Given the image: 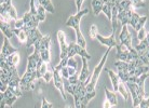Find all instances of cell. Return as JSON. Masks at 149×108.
<instances>
[{
	"instance_id": "d590c367",
	"label": "cell",
	"mask_w": 149,
	"mask_h": 108,
	"mask_svg": "<svg viewBox=\"0 0 149 108\" xmlns=\"http://www.w3.org/2000/svg\"><path fill=\"white\" fill-rule=\"evenodd\" d=\"M60 71H61V75H62V77H63L64 79H68L69 77H70V76H69V72H68L67 66H66V67H63Z\"/></svg>"
},
{
	"instance_id": "8992f818",
	"label": "cell",
	"mask_w": 149,
	"mask_h": 108,
	"mask_svg": "<svg viewBox=\"0 0 149 108\" xmlns=\"http://www.w3.org/2000/svg\"><path fill=\"white\" fill-rule=\"evenodd\" d=\"M125 86H127L131 96H132L133 107H138L141 102L143 101V98L145 97V91L141 89L137 83H134V82H127Z\"/></svg>"
},
{
	"instance_id": "ba28073f",
	"label": "cell",
	"mask_w": 149,
	"mask_h": 108,
	"mask_svg": "<svg viewBox=\"0 0 149 108\" xmlns=\"http://www.w3.org/2000/svg\"><path fill=\"white\" fill-rule=\"evenodd\" d=\"M74 55H79L81 57H84L86 60H91L92 56L90 55L89 53L86 51V49L82 48L81 45H79L77 42H72L68 45V52H67V57H74Z\"/></svg>"
},
{
	"instance_id": "9c48e42d",
	"label": "cell",
	"mask_w": 149,
	"mask_h": 108,
	"mask_svg": "<svg viewBox=\"0 0 149 108\" xmlns=\"http://www.w3.org/2000/svg\"><path fill=\"white\" fill-rule=\"evenodd\" d=\"M23 21H24V28L23 29L28 30V29H33V28H38V25H39V19H38L37 14L35 13H31L30 11L26 12L25 14L23 15Z\"/></svg>"
},
{
	"instance_id": "ee69618b",
	"label": "cell",
	"mask_w": 149,
	"mask_h": 108,
	"mask_svg": "<svg viewBox=\"0 0 149 108\" xmlns=\"http://www.w3.org/2000/svg\"><path fill=\"white\" fill-rule=\"evenodd\" d=\"M115 3H118V2H121V1H123V0H112Z\"/></svg>"
},
{
	"instance_id": "9a60e30c",
	"label": "cell",
	"mask_w": 149,
	"mask_h": 108,
	"mask_svg": "<svg viewBox=\"0 0 149 108\" xmlns=\"http://www.w3.org/2000/svg\"><path fill=\"white\" fill-rule=\"evenodd\" d=\"M56 36H57V41H58V45H60V49H61V53H60L61 60L68 59L67 52H68V45H69L66 43V35H65V33H64L63 30H58Z\"/></svg>"
},
{
	"instance_id": "5bb4252c",
	"label": "cell",
	"mask_w": 149,
	"mask_h": 108,
	"mask_svg": "<svg viewBox=\"0 0 149 108\" xmlns=\"http://www.w3.org/2000/svg\"><path fill=\"white\" fill-rule=\"evenodd\" d=\"M119 40H120V43L125 45L130 51H135V48L132 47V36H131L130 31L127 29V25L122 26L121 33L119 35Z\"/></svg>"
},
{
	"instance_id": "277c9868",
	"label": "cell",
	"mask_w": 149,
	"mask_h": 108,
	"mask_svg": "<svg viewBox=\"0 0 149 108\" xmlns=\"http://www.w3.org/2000/svg\"><path fill=\"white\" fill-rule=\"evenodd\" d=\"M117 54H116V57L118 59V61H123V62H133V61L139 60V55H138L137 51H130L129 49L125 47L122 43H118L117 47Z\"/></svg>"
},
{
	"instance_id": "83f0119b",
	"label": "cell",
	"mask_w": 149,
	"mask_h": 108,
	"mask_svg": "<svg viewBox=\"0 0 149 108\" xmlns=\"http://www.w3.org/2000/svg\"><path fill=\"white\" fill-rule=\"evenodd\" d=\"M0 59H1V57H0ZM4 60H6V62H7L10 66H14V67H16V66H17V64L19 63V52L13 53L12 55H10L9 57L4 59Z\"/></svg>"
},
{
	"instance_id": "52a82bcc",
	"label": "cell",
	"mask_w": 149,
	"mask_h": 108,
	"mask_svg": "<svg viewBox=\"0 0 149 108\" xmlns=\"http://www.w3.org/2000/svg\"><path fill=\"white\" fill-rule=\"evenodd\" d=\"M0 15H1V21L2 22L11 23V21L19 20L17 17V12L13 7V4H7V6H0Z\"/></svg>"
},
{
	"instance_id": "5b68a950",
	"label": "cell",
	"mask_w": 149,
	"mask_h": 108,
	"mask_svg": "<svg viewBox=\"0 0 149 108\" xmlns=\"http://www.w3.org/2000/svg\"><path fill=\"white\" fill-rule=\"evenodd\" d=\"M37 80H39L37 70L25 71V74L22 76L21 82H19L21 90H23V91H31V90H34Z\"/></svg>"
},
{
	"instance_id": "8d00e7d4",
	"label": "cell",
	"mask_w": 149,
	"mask_h": 108,
	"mask_svg": "<svg viewBox=\"0 0 149 108\" xmlns=\"http://www.w3.org/2000/svg\"><path fill=\"white\" fill-rule=\"evenodd\" d=\"M132 1V3H133V7L134 8H141V7H144L145 3L143 2L144 0H131Z\"/></svg>"
},
{
	"instance_id": "b9f144b4",
	"label": "cell",
	"mask_w": 149,
	"mask_h": 108,
	"mask_svg": "<svg viewBox=\"0 0 149 108\" xmlns=\"http://www.w3.org/2000/svg\"><path fill=\"white\" fill-rule=\"evenodd\" d=\"M103 108H112V105L109 103V101L105 100L104 103H103Z\"/></svg>"
},
{
	"instance_id": "484cf974",
	"label": "cell",
	"mask_w": 149,
	"mask_h": 108,
	"mask_svg": "<svg viewBox=\"0 0 149 108\" xmlns=\"http://www.w3.org/2000/svg\"><path fill=\"white\" fill-rule=\"evenodd\" d=\"M104 4L105 3L103 2V0H92V8H93V13L95 16H97L103 11Z\"/></svg>"
},
{
	"instance_id": "7a4b0ae2",
	"label": "cell",
	"mask_w": 149,
	"mask_h": 108,
	"mask_svg": "<svg viewBox=\"0 0 149 108\" xmlns=\"http://www.w3.org/2000/svg\"><path fill=\"white\" fill-rule=\"evenodd\" d=\"M111 51V49L108 48L107 49V51L105 53L103 57H102L101 62L97 64V66L94 68V70L92 71V76H91V79H90V81L88 82V84L86 86V92L88 93H92V92H95V86L97 84V81H98V78H100V76H101V72L103 70V68H104L105 64L107 62V59H108V54L110 53Z\"/></svg>"
},
{
	"instance_id": "d6986e66",
	"label": "cell",
	"mask_w": 149,
	"mask_h": 108,
	"mask_svg": "<svg viewBox=\"0 0 149 108\" xmlns=\"http://www.w3.org/2000/svg\"><path fill=\"white\" fill-rule=\"evenodd\" d=\"M19 52V50L14 47H12L11 43L9 42V38L4 37L3 38V45H2V49H1V55L0 57L1 59H7L10 55H12L13 53Z\"/></svg>"
},
{
	"instance_id": "f546056e",
	"label": "cell",
	"mask_w": 149,
	"mask_h": 108,
	"mask_svg": "<svg viewBox=\"0 0 149 108\" xmlns=\"http://www.w3.org/2000/svg\"><path fill=\"white\" fill-rule=\"evenodd\" d=\"M118 92L122 95L124 101H127V100H129V90H127L124 82L121 81V83H120V86H119V89H118Z\"/></svg>"
},
{
	"instance_id": "60d3db41",
	"label": "cell",
	"mask_w": 149,
	"mask_h": 108,
	"mask_svg": "<svg viewBox=\"0 0 149 108\" xmlns=\"http://www.w3.org/2000/svg\"><path fill=\"white\" fill-rule=\"evenodd\" d=\"M74 1H76V8H77V12H80V11H81L82 3H83V1H84V0H74Z\"/></svg>"
},
{
	"instance_id": "f1b7e54d",
	"label": "cell",
	"mask_w": 149,
	"mask_h": 108,
	"mask_svg": "<svg viewBox=\"0 0 149 108\" xmlns=\"http://www.w3.org/2000/svg\"><path fill=\"white\" fill-rule=\"evenodd\" d=\"M38 2H39V6H42L48 12L54 13L55 10H54V7H53L51 0H38Z\"/></svg>"
},
{
	"instance_id": "4dcf8cb0",
	"label": "cell",
	"mask_w": 149,
	"mask_h": 108,
	"mask_svg": "<svg viewBox=\"0 0 149 108\" xmlns=\"http://www.w3.org/2000/svg\"><path fill=\"white\" fill-rule=\"evenodd\" d=\"M37 16L40 22H43L47 19V10L42 6H38L37 8Z\"/></svg>"
},
{
	"instance_id": "8fae6325",
	"label": "cell",
	"mask_w": 149,
	"mask_h": 108,
	"mask_svg": "<svg viewBox=\"0 0 149 108\" xmlns=\"http://www.w3.org/2000/svg\"><path fill=\"white\" fill-rule=\"evenodd\" d=\"M19 96L15 95L11 90L8 88L4 92H1V103H0V106L1 108H4L6 106H12L15 102L17 101Z\"/></svg>"
},
{
	"instance_id": "e0dca14e",
	"label": "cell",
	"mask_w": 149,
	"mask_h": 108,
	"mask_svg": "<svg viewBox=\"0 0 149 108\" xmlns=\"http://www.w3.org/2000/svg\"><path fill=\"white\" fill-rule=\"evenodd\" d=\"M27 31V43L26 47L30 48L31 45H34L37 41L41 40L43 38V35L40 33V30L38 28H33V29H28Z\"/></svg>"
},
{
	"instance_id": "2e32d148",
	"label": "cell",
	"mask_w": 149,
	"mask_h": 108,
	"mask_svg": "<svg viewBox=\"0 0 149 108\" xmlns=\"http://www.w3.org/2000/svg\"><path fill=\"white\" fill-rule=\"evenodd\" d=\"M96 39L100 41L103 45H107V47L110 49L116 48L117 45H118L117 41H116V28H112L111 34H110V36H108V37H104V36H102V35L97 34Z\"/></svg>"
},
{
	"instance_id": "603a6c76",
	"label": "cell",
	"mask_w": 149,
	"mask_h": 108,
	"mask_svg": "<svg viewBox=\"0 0 149 108\" xmlns=\"http://www.w3.org/2000/svg\"><path fill=\"white\" fill-rule=\"evenodd\" d=\"M13 33L17 37L19 41L21 43L26 45L27 43V31L25 29H17V28H13Z\"/></svg>"
},
{
	"instance_id": "7c38bea8",
	"label": "cell",
	"mask_w": 149,
	"mask_h": 108,
	"mask_svg": "<svg viewBox=\"0 0 149 108\" xmlns=\"http://www.w3.org/2000/svg\"><path fill=\"white\" fill-rule=\"evenodd\" d=\"M53 70V82H54V86L60 91L61 95L63 97L64 101H66V95H65V86H64L63 77L61 75L60 70H56L55 68H52Z\"/></svg>"
},
{
	"instance_id": "74e56055",
	"label": "cell",
	"mask_w": 149,
	"mask_h": 108,
	"mask_svg": "<svg viewBox=\"0 0 149 108\" xmlns=\"http://www.w3.org/2000/svg\"><path fill=\"white\" fill-rule=\"evenodd\" d=\"M139 108H149V97L147 98H143V101L141 102V104L138 106Z\"/></svg>"
},
{
	"instance_id": "6da1fadb",
	"label": "cell",
	"mask_w": 149,
	"mask_h": 108,
	"mask_svg": "<svg viewBox=\"0 0 149 108\" xmlns=\"http://www.w3.org/2000/svg\"><path fill=\"white\" fill-rule=\"evenodd\" d=\"M89 13V9H84V10H81L80 12H77L74 15H71L68 17V20L66 21L65 25L68 27H72L76 31V37H77V43L79 45H81L82 48H86V41L82 35L81 30H80V22H81V19Z\"/></svg>"
},
{
	"instance_id": "30bf717a",
	"label": "cell",
	"mask_w": 149,
	"mask_h": 108,
	"mask_svg": "<svg viewBox=\"0 0 149 108\" xmlns=\"http://www.w3.org/2000/svg\"><path fill=\"white\" fill-rule=\"evenodd\" d=\"M41 61H42V59H41V56H40L39 50L35 49L34 53L27 57L26 71H36L38 66H39V64L41 63Z\"/></svg>"
},
{
	"instance_id": "ffe728a7",
	"label": "cell",
	"mask_w": 149,
	"mask_h": 108,
	"mask_svg": "<svg viewBox=\"0 0 149 108\" xmlns=\"http://www.w3.org/2000/svg\"><path fill=\"white\" fill-rule=\"evenodd\" d=\"M135 8H129V9H125L123 11H120L118 13V22L121 23V25L124 26V25H129V23L131 21V16H132V13L134 12Z\"/></svg>"
},
{
	"instance_id": "f6af8a7d",
	"label": "cell",
	"mask_w": 149,
	"mask_h": 108,
	"mask_svg": "<svg viewBox=\"0 0 149 108\" xmlns=\"http://www.w3.org/2000/svg\"><path fill=\"white\" fill-rule=\"evenodd\" d=\"M65 108H76V107H74V106H66Z\"/></svg>"
},
{
	"instance_id": "e575fe53",
	"label": "cell",
	"mask_w": 149,
	"mask_h": 108,
	"mask_svg": "<svg viewBox=\"0 0 149 108\" xmlns=\"http://www.w3.org/2000/svg\"><path fill=\"white\" fill-rule=\"evenodd\" d=\"M146 36H147V33H146L145 28H142V29L137 33V40L141 42V41H143L144 39H145Z\"/></svg>"
},
{
	"instance_id": "836d02e7",
	"label": "cell",
	"mask_w": 149,
	"mask_h": 108,
	"mask_svg": "<svg viewBox=\"0 0 149 108\" xmlns=\"http://www.w3.org/2000/svg\"><path fill=\"white\" fill-rule=\"evenodd\" d=\"M42 80H43L45 82H47V83H49L50 81H52L53 80V70L52 71L49 70L48 72L42 77Z\"/></svg>"
},
{
	"instance_id": "4316f807",
	"label": "cell",
	"mask_w": 149,
	"mask_h": 108,
	"mask_svg": "<svg viewBox=\"0 0 149 108\" xmlns=\"http://www.w3.org/2000/svg\"><path fill=\"white\" fill-rule=\"evenodd\" d=\"M48 64L49 63L43 62V61H41V63L39 64V66H38V68H37V72H38V77H39V79H42V77L49 71Z\"/></svg>"
},
{
	"instance_id": "cb8c5ba5",
	"label": "cell",
	"mask_w": 149,
	"mask_h": 108,
	"mask_svg": "<svg viewBox=\"0 0 149 108\" xmlns=\"http://www.w3.org/2000/svg\"><path fill=\"white\" fill-rule=\"evenodd\" d=\"M105 94H106V100L109 101V103L112 106H116L118 104V98H117V94L115 91H110L107 88H105Z\"/></svg>"
},
{
	"instance_id": "4fadbf2b",
	"label": "cell",
	"mask_w": 149,
	"mask_h": 108,
	"mask_svg": "<svg viewBox=\"0 0 149 108\" xmlns=\"http://www.w3.org/2000/svg\"><path fill=\"white\" fill-rule=\"evenodd\" d=\"M147 16H141V15H138L136 12H133L132 13V16H131V21L129 23V25L133 27L136 31H139V30L144 28V25H145V23L147 22Z\"/></svg>"
},
{
	"instance_id": "7bdbcfd3",
	"label": "cell",
	"mask_w": 149,
	"mask_h": 108,
	"mask_svg": "<svg viewBox=\"0 0 149 108\" xmlns=\"http://www.w3.org/2000/svg\"><path fill=\"white\" fill-rule=\"evenodd\" d=\"M146 41H147V42H148V45H149V33H147V36H146Z\"/></svg>"
},
{
	"instance_id": "d4e9b609",
	"label": "cell",
	"mask_w": 149,
	"mask_h": 108,
	"mask_svg": "<svg viewBox=\"0 0 149 108\" xmlns=\"http://www.w3.org/2000/svg\"><path fill=\"white\" fill-rule=\"evenodd\" d=\"M113 6H115V2H113L112 0H110L109 2L104 4L103 11H102L106 16H107V19H108L110 22H111V14H112V8H113Z\"/></svg>"
},
{
	"instance_id": "3957f363",
	"label": "cell",
	"mask_w": 149,
	"mask_h": 108,
	"mask_svg": "<svg viewBox=\"0 0 149 108\" xmlns=\"http://www.w3.org/2000/svg\"><path fill=\"white\" fill-rule=\"evenodd\" d=\"M50 45H51V37L50 35H45L41 40L37 41L34 45L35 49L39 50L40 56L43 62L50 63L51 62V53H50Z\"/></svg>"
},
{
	"instance_id": "ab89813d",
	"label": "cell",
	"mask_w": 149,
	"mask_h": 108,
	"mask_svg": "<svg viewBox=\"0 0 149 108\" xmlns=\"http://www.w3.org/2000/svg\"><path fill=\"white\" fill-rule=\"evenodd\" d=\"M67 66H70V67L77 68V62L74 61V57H70V59L68 60V65H67Z\"/></svg>"
},
{
	"instance_id": "d6a6232c",
	"label": "cell",
	"mask_w": 149,
	"mask_h": 108,
	"mask_svg": "<svg viewBox=\"0 0 149 108\" xmlns=\"http://www.w3.org/2000/svg\"><path fill=\"white\" fill-rule=\"evenodd\" d=\"M67 80H68V82H69V83H71V84H77V83L80 81V80H79V74H78V72H76L74 75L70 76Z\"/></svg>"
},
{
	"instance_id": "ac0fdd59",
	"label": "cell",
	"mask_w": 149,
	"mask_h": 108,
	"mask_svg": "<svg viewBox=\"0 0 149 108\" xmlns=\"http://www.w3.org/2000/svg\"><path fill=\"white\" fill-rule=\"evenodd\" d=\"M82 60V69L80 71V75H79V80L83 83H86V86L88 84V82L90 81V79H91V76L92 74L90 72V68H89V63H88V61L84 57H81Z\"/></svg>"
},
{
	"instance_id": "f35d334b",
	"label": "cell",
	"mask_w": 149,
	"mask_h": 108,
	"mask_svg": "<svg viewBox=\"0 0 149 108\" xmlns=\"http://www.w3.org/2000/svg\"><path fill=\"white\" fill-rule=\"evenodd\" d=\"M41 108H53V104L49 103V102L45 100V97H43V98H42V103H41Z\"/></svg>"
},
{
	"instance_id": "7402d4cb",
	"label": "cell",
	"mask_w": 149,
	"mask_h": 108,
	"mask_svg": "<svg viewBox=\"0 0 149 108\" xmlns=\"http://www.w3.org/2000/svg\"><path fill=\"white\" fill-rule=\"evenodd\" d=\"M0 29H1V31L3 33L4 37L9 38V39L15 36L14 33H13V28H11L10 23L2 22V21H1V22H0Z\"/></svg>"
},
{
	"instance_id": "44dd1931",
	"label": "cell",
	"mask_w": 149,
	"mask_h": 108,
	"mask_svg": "<svg viewBox=\"0 0 149 108\" xmlns=\"http://www.w3.org/2000/svg\"><path fill=\"white\" fill-rule=\"evenodd\" d=\"M106 70H107V72H108V75H109V77H110L112 86H113V91H115V92H118L119 86H120V83H121V80H120L119 76H118V74H116L113 70H111V69H108V68H107Z\"/></svg>"
},
{
	"instance_id": "1f68e13d",
	"label": "cell",
	"mask_w": 149,
	"mask_h": 108,
	"mask_svg": "<svg viewBox=\"0 0 149 108\" xmlns=\"http://www.w3.org/2000/svg\"><path fill=\"white\" fill-rule=\"evenodd\" d=\"M89 34H90V37L92 38V39H95V38H96L97 34H98V30H97V26H96V25H94V24H93V25L91 26Z\"/></svg>"
}]
</instances>
